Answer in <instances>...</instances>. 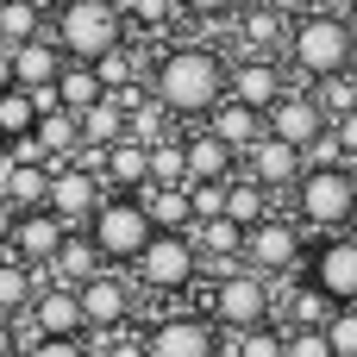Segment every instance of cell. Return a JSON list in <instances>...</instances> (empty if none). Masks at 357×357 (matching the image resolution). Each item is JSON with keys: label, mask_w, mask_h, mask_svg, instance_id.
Masks as SVG:
<instances>
[{"label": "cell", "mask_w": 357, "mask_h": 357, "mask_svg": "<svg viewBox=\"0 0 357 357\" xmlns=\"http://www.w3.org/2000/svg\"><path fill=\"white\" fill-rule=\"evenodd\" d=\"M226 69L232 63L213 44H169L151 69V94L182 119H207V107L226 100Z\"/></svg>", "instance_id": "obj_1"}, {"label": "cell", "mask_w": 357, "mask_h": 357, "mask_svg": "<svg viewBox=\"0 0 357 357\" xmlns=\"http://www.w3.org/2000/svg\"><path fill=\"white\" fill-rule=\"evenodd\" d=\"M351 50H357V31H351V19L333 13V6L301 13V19L289 25V44H282V56L295 63V75H307V82L351 69Z\"/></svg>", "instance_id": "obj_2"}, {"label": "cell", "mask_w": 357, "mask_h": 357, "mask_svg": "<svg viewBox=\"0 0 357 357\" xmlns=\"http://www.w3.org/2000/svg\"><path fill=\"white\" fill-rule=\"evenodd\" d=\"M289 195H295V220L307 232H345L357 220V182L345 163H307Z\"/></svg>", "instance_id": "obj_3"}, {"label": "cell", "mask_w": 357, "mask_h": 357, "mask_svg": "<svg viewBox=\"0 0 357 357\" xmlns=\"http://www.w3.org/2000/svg\"><path fill=\"white\" fill-rule=\"evenodd\" d=\"M50 38L63 44V56L94 63L113 44H126V6L119 0H56V25Z\"/></svg>", "instance_id": "obj_4"}, {"label": "cell", "mask_w": 357, "mask_h": 357, "mask_svg": "<svg viewBox=\"0 0 357 357\" xmlns=\"http://www.w3.org/2000/svg\"><path fill=\"white\" fill-rule=\"evenodd\" d=\"M82 232L94 238V251H100L113 270H132V264H138V251L151 245V232H157V226H151V213L138 207V195H113V188H107V201L94 207V220H88Z\"/></svg>", "instance_id": "obj_5"}, {"label": "cell", "mask_w": 357, "mask_h": 357, "mask_svg": "<svg viewBox=\"0 0 357 357\" xmlns=\"http://www.w3.org/2000/svg\"><path fill=\"white\" fill-rule=\"evenodd\" d=\"M270 314H276V282H270V276H257L251 264L220 270V282H213V295H207V320H213L220 333L264 326Z\"/></svg>", "instance_id": "obj_6"}, {"label": "cell", "mask_w": 357, "mask_h": 357, "mask_svg": "<svg viewBox=\"0 0 357 357\" xmlns=\"http://www.w3.org/2000/svg\"><path fill=\"white\" fill-rule=\"evenodd\" d=\"M307 226L295 220V213H264L257 226H245V264L257 270V276H295V270H307Z\"/></svg>", "instance_id": "obj_7"}, {"label": "cell", "mask_w": 357, "mask_h": 357, "mask_svg": "<svg viewBox=\"0 0 357 357\" xmlns=\"http://www.w3.org/2000/svg\"><path fill=\"white\" fill-rule=\"evenodd\" d=\"M138 282L151 289V295H182V289H195V276H201V251H195V238L188 232H151V245L138 251Z\"/></svg>", "instance_id": "obj_8"}, {"label": "cell", "mask_w": 357, "mask_h": 357, "mask_svg": "<svg viewBox=\"0 0 357 357\" xmlns=\"http://www.w3.org/2000/svg\"><path fill=\"white\" fill-rule=\"evenodd\" d=\"M307 282L333 301V307H357V232H320V245L307 251Z\"/></svg>", "instance_id": "obj_9"}, {"label": "cell", "mask_w": 357, "mask_h": 357, "mask_svg": "<svg viewBox=\"0 0 357 357\" xmlns=\"http://www.w3.org/2000/svg\"><path fill=\"white\" fill-rule=\"evenodd\" d=\"M144 351L151 357H226V345H220L213 320H201V314H163L144 333Z\"/></svg>", "instance_id": "obj_10"}, {"label": "cell", "mask_w": 357, "mask_h": 357, "mask_svg": "<svg viewBox=\"0 0 357 357\" xmlns=\"http://www.w3.org/2000/svg\"><path fill=\"white\" fill-rule=\"evenodd\" d=\"M107 201V182L100 176H88L82 163H63V169H50V195H44V207L69 226V232H82L88 220H94V207Z\"/></svg>", "instance_id": "obj_11"}, {"label": "cell", "mask_w": 357, "mask_h": 357, "mask_svg": "<svg viewBox=\"0 0 357 357\" xmlns=\"http://www.w3.org/2000/svg\"><path fill=\"white\" fill-rule=\"evenodd\" d=\"M333 119L320 113V100H314V88H289L270 113H264V132L270 138H282V144H295V151H307L320 132H326Z\"/></svg>", "instance_id": "obj_12"}, {"label": "cell", "mask_w": 357, "mask_h": 357, "mask_svg": "<svg viewBox=\"0 0 357 357\" xmlns=\"http://www.w3.org/2000/svg\"><path fill=\"white\" fill-rule=\"evenodd\" d=\"M301 169H307V157L295 151V144H282V138H257L251 151H238V176H251V182H264L270 195H289L295 182H301Z\"/></svg>", "instance_id": "obj_13"}, {"label": "cell", "mask_w": 357, "mask_h": 357, "mask_svg": "<svg viewBox=\"0 0 357 357\" xmlns=\"http://www.w3.org/2000/svg\"><path fill=\"white\" fill-rule=\"evenodd\" d=\"M63 238H69V226H63L50 207H25V213L13 220V232H6V251H13L19 264H31V270H50V257L63 251Z\"/></svg>", "instance_id": "obj_14"}, {"label": "cell", "mask_w": 357, "mask_h": 357, "mask_svg": "<svg viewBox=\"0 0 357 357\" xmlns=\"http://www.w3.org/2000/svg\"><path fill=\"white\" fill-rule=\"evenodd\" d=\"M31 339H82L88 333V320H82V295L69 289V282H38V301H31Z\"/></svg>", "instance_id": "obj_15"}, {"label": "cell", "mask_w": 357, "mask_h": 357, "mask_svg": "<svg viewBox=\"0 0 357 357\" xmlns=\"http://www.w3.org/2000/svg\"><path fill=\"white\" fill-rule=\"evenodd\" d=\"M232 19H238V56H282L289 25H295L282 0H251V6H238Z\"/></svg>", "instance_id": "obj_16"}, {"label": "cell", "mask_w": 357, "mask_h": 357, "mask_svg": "<svg viewBox=\"0 0 357 357\" xmlns=\"http://www.w3.org/2000/svg\"><path fill=\"white\" fill-rule=\"evenodd\" d=\"M226 94H232V100H245V107H257V113H270V107L289 94L282 56H238V63L226 69Z\"/></svg>", "instance_id": "obj_17"}, {"label": "cell", "mask_w": 357, "mask_h": 357, "mask_svg": "<svg viewBox=\"0 0 357 357\" xmlns=\"http://www.w3.org/2000/svg\"><path fill=\"white\" fill-rule=\"evenodd\" d=\"M75 295H82V320H88V333H119L126 314H132V289H126V276H113V264H107L100 276H88Z\"/></svg>", "instance_id": "obj_18"}, {"label": "cell", "mask_w": 357, "mask_h": 357, "mask_svg": "<svg viewBox=\"0 0 357 357\" xmlns=\"http://www.w3.org/2000/svg\"><path fill=\"white\" fill-rule=\"evenodd\" d=\"M63 44L50 38V31H38V38H25V44H13V82L19 88H56V75H63Z\"/></svg>", "instance_id": "obj_19"}, {"label": "cell", "mask_w": 357, "mask_h": 357, "mask_svg": "<svg viewBox=\"0 0 357 357\" xmlns=\"http://www.w3.org/2000/svg\"><path fill=\"white\" fill-rule=\"evenodd\" d=\"M188 238H195V251H201V270H207V264H213V270L245 264V226H238V220H226V213L195 220V226H188Z\"/></svg>", "instance_id": "obj_20"}, {"label": "cell", "mask_w": 357, "mask_h": 357, "mask_svg": "<svg viewBox=\"0 0 357 357\" xmlns=\"http://www.w3.org/2000/svg\"><path fill=\"white\" fill-rule=\"evenodd\" d=\"M207 132L220 138V144H232V151H251L257 138H264V113L257 107H245V100H220V107H207Z\"/></svg>", "instance_id": "obj_21"}, {"label": "cell", "mask_w": 357, "mask_h": 357, "mask_svg": "<svg viewBox=\"0 0 357 357\" xmlns=\"http://www.w3.org/2000/svg\"><path fill=\"white\" fill-rule=\"evenodd\" d=\"M44 195H50V163H25V157H13L6 151V169H0V201L6 207H44Z\"/></svg>", "instance_id": "obj_22"}, {"label": "cell", "mask_w": 357, "mask_h": 357, "mask_svg": "<svg viewBox=\"0 0 357 357\" xmlns=\"http://www.w3.org/2000/svg\"><path fill=\"white\" fill-rule=\"evenodd\" d=\"M182 151H188V182H226V176L238 169V151H232V144H220L207 126H201V132H188V138H182Z\"/></svg>", "instance_id": "obj_23"}, {"label": "cell", "mask_w": 357, "mask_h": 357, "mask_svg": "<svg viewBox=\"0 0 357 357\" xmlns=\"http://www.w3.org/2000/svg\"><path fill=\"white\" fill-rule=\"evenodd\" d=\"M107 188L113 195H138L144 182H151V144H138V138H119V144H107Z\"/></svg>", "instance_id": "obj_24"}, {"label": "cell", "mask_w": 357, "mask_h": 357, "mask_svg": "<svg viewBox=\"0 0 357 357\" xmlns=\"http://www.w3.org/2000/svg\"><path fill=\"white\" fill-rule=\"evenodd\" d=\"M138 207L151 213V226H157V232H188V226H195V201H188V182H182V188L144 182V188H138Z\"/></svg>", "instance_id": "obj_25"}, {"label": "cell", "mask_w": 357, "mask_h": 357, "mask_svg": "<svg viewBox=\"0 0 357 357\" xmlns=\"http://www.w3.org/2000/svg\"><path fill=\"white\" fill-rule=\"evenodd\" d=\"M100 270H107V257L94 251V238H88V232H69V238H63V251L50 257V270H38V276L82 289V282H88V276H100Z\"/></svg>", "instance_id": "obj_26"}, {"label": "cell", "mask_w": 357, "mask_h": 357, "mask_svg": "<svg viewBox=\"0 0 357 357\" xmlns=\"http://www.w3.org/2000/svg\"><path fill=\"white\" fill-rule=\"evenodd\" d=\"M38 270L31 264H19L13 251H0V320H25L31 314V301H38Z\"/></svg>", "instance_id": "obj_27"}, {"label": "cell", "mask_w": 357, "mask_h": 357, "mask_svg": "<svg viewBox=\"0 0 357 357\" xmlns=\"http://www.w3.org/2000/svg\"><path fill=\"white\" fill-rule=\"evenodd\" d=\"M94 75H100L107 94H126V88H138V82H151V63H144L132 44H113L107 56H94Z\"/></svg>", "instance_id": "obj_28"}, {"label": "cell", "mask_w": 357, "mask_h": 357, "mask_svg": "<svg viewBox=\"0 0 357 357\" xmlns=\"http://www.w3.org/2000/svg\"><path fill=\"white\" fill-rule=\"evenodd\" d=\"M126 138V100L119 94H100L94 107H82V144H119Z\"/></svg>", "instance_id": "obj_29"}, {"label": "cell", "mask_w": 357, "mask_h": 357, "mask_svg": "<svg viewBox=\"0 0 357 357\" xmlns=\"http://www.w3.org/2000/svg\"><path fill=\"white\" fill-rule=\"evenodd\" d=\"M107 88H100V75H94V63H63V75H56V100L69 107V113H82V107H94Z\"/></svg>", "instance_id": "obj_30"}, {"label": "cell", "mask_w": 357, "mask_h": 357, "mask_svg": "<svg viewBox=\"0 0 357 357\" xmlns=\"http://www.w3.org/2000/svg\"><path fill=\"white\" fill-rule=\"evenodd\" d=\"M264 213H270V188L232 169V182H226V220H238V226H257Z\"/></svg>", "instance_id": "obj_31"}, {"label": "cell", "mask_w": 357, "mask_h": 357, "mask_svg": "<svg viewBox=\"0 0 357 357\" xmlns=\"http://www.w3.org/2000/svg\"><path fill=\"white\" fill-rule=\"evenodd\" d=\"M38 132V100L13 82V88H0V138L6 144H19V138H31Z\"/></svg>", "instance_id": "obj_32"}, {"label": "cell", "mask_w": 357, "mask_h": 357, "mask_svg": "<svg viewBox=\"0 0 357 357\" xmlns=\"http://www.w3.org/2000/svg\"><path fill=\"white\" fill-rule=\"evenodd\" d=\"M307 88H314V100H320V113H326V119H345V113H357V75H351V69L320 75V82H307Z\"/></svg>", "instance_id": "obj_33"}, {"label": "cell", "mask_w": 357, "mask_h": 357, "mask_svg": "<svg viewBox=\"0 0 357 357\" xmlns=\"http://www.w3.org/2000/svg\"><path fill=\"white\" fill-rule=\"evenodd\" d=\"M44 31V6L38 0H0V44H25Z\"/></svg>", "instance_id": "obj_34"}, {"label": "cell", "mask_w": 357, "mask_h": 357, "mask_svg": "<svg viewBox=\"0 0 357 357\" xmlns=\"http://www.w3.org/2000/svg\"><path fill=\"white\" fill-rule=\"evenodd\" d=\"M151 182H163V188H182V182H188V151H182V138H157V144H151Z\"/></svg>", "instance_id": "obj_35"}, {"label": "cell", "mask_w": 357, "mask_h": 357, "mask_svg": "<svg viewBox=\"0 0 357 357\" xmlns=\"http://www.w3.org/2000/svg\"><path fill=\"white\" fill-rule=\"evenodd\" d=\"M326 320H333V301H326L314 282L289 289V326H326Z\"/></svg>", "instance_id": "obj_36"}, {"label": "cell", "mask_w": 357, "mask_h": 357, "mask_svg": "<svg viewBox=\"0 0 357 357\" xmlns=\"http://www.w3.org/2000/svg\"><path fill=\"white\" fill-rule=\"evenodd\" d=\"M226 357H282V333L264 320V326H245V333H232V345Z\"/></svg>", "instance_id": "obj_37"}, {"label": "cell", "mask_w": 357, "mask_h": 357, "mask_svg": "<svg viewBox=\"0 0 357 357\" xmlns=\"http://www.w3.org/2000/svg\"><path fill=\"white\" fill-rule=\"evenodd\" d=\"M282 357H333L326 326H289V333H282Z\"/></svg>", "instance_id": "obj_38"}, {"label": "cell", "mask_w": 357, "mask_h": 357, "mask_svg": "<svg viewBox=\"0 0 357 357\" xmlns=\"http://www.w3.org/2000/svg\"><path fill=\"white\" fill-rule=\"evenodd\" d=\"M326 345H333V357H357V307H333Z\"/></svg>", "instance_id": "obj_39"}, {"label": "cell", "mask_w": 357, "mask_h": 357, "mask_svg": "<svg viewBox=\"0 0 357 357\" xmlns=\"http://www.w3.org/2000/svg\"><path fill=\"white\" fill-rule=\"evenodd\" d=\"M226 182H232V176H226ZM226 182H188L195 220H213V213H226Z\"/></svg>", "instance_id": "obj_40"}, {"label": "cell", "mask_w": 357, "mask_h": 357, "mask_svg": "<svg viewBox=\"0 0 357 357\" xmlns=\"http://www.w3.org/2000/svg\"><path fill=\"white\" fill-rule=\"evenodd\" d=\"M94 357H151L144 351V333H100V345H94Z\"/></svg>", "instance_id": "obj_41"}, {"label": "cell", "mask_w": 357, "mask_h": 357, "mask_svg": "<svg viewBox=\"0 0 357 357\" xmlns=\"http://www.w3.org/2000/svg\"><path fill=\"white\" fill-rule=\"evenodd\" d=\"M182 6V19H232L245 0H176Z\"/></svg>", "instance_id": "obj_42"}, {"label": "cell", "mask_w": 357, "mask_h": 357, "mask_svg": "<svg viewBox=\"0 0 357 357\" xmlns=\"http://www.w3.org/2000/svg\"><path fill=\"white\" fill-rule=\"evenodd\" d=\"M25 357H94V351H88L82 339H31Z\"/></svg>", "instance_id": "obj_43"}, {"label": "cell", "mask_w": 357, "mask_h": 357, "mask_svg": "<svg viewBox=\"0 0 357 357\" xmlns=\"http://www.w3.org/2000/svg\"><path fill=\"white\" fill-rule=\"evenodd\" d=\"M333 138H339V151H345V163H351V157H357V113L333 119Z\"/></svg>", "instance_id": "obj_44"}, {"label": "cell", "mask_w": 357, "mask_h": 357, "mask_svg": "<svg viewBox=\"0 0 357 357\" xmlns=\"http://www.w3.org/2000/svg\"><path fill=\"white\" fill-rule=\"evenodd\" d=\"M0 357H19V339H13V320H0Z\"/></svg>", "instance_id": "obj_45"}, {"label": "cell", "mask_w": 357, "mask_h": 357, "mask_svg": "<svg viewBox=\"0 0 357 357\" xmlns=\"http://www.w3.org/2000/svg\"><path fill=\"white\" fill-rule=\"evenodd\" d=\"M0 88H13V44H0Z\"/></svg>", "instance_id": "obj_46"}, {"label": "cell", "mask_w": 357, "mask_h": 357, "mask_svg": "<svg viewBox=\"0 0 357 357\" xmlns=\"http://www.w3.org/2000/svg\"><path fill=\"white\" fill-rule=\"evenodd\" d=\"M13 220H19V207H6V201H0V251H6V232H13Z\"/></svg>", "instance_id": "obj_47"}, {"label": "cell", "mask_w": 357, "mask_h": 357, "mask_svg": "<svg viewBox=\"0 0 357 357\" xmlns=\"http://www.w3.org/2000/svg\"><path fill=\"white\" fill-rule=\"evenodd\" d=\"M282 6H326V0H282Z\"/></svg>", "instance_id": "obj_48"}, {"label": "cell", "mask_w": 357, "mask_h": 357, "mask_svg": "<svg viewBox=\"0 0 357 357\" xmlns=\"http://www.w3.org/2000/svg\"><path fill=\"white\" fill-rule=\"evenodd\" d=\"M0 169H6V138H0Z\"/></svg>", "instance_id": "obj_49"}, {"label": "cell", "mask_w": 357, "mask_h": 357, "mask_svg": "<svg viewBox=\"0 0 357 357\" xmlns=\"http://www.w3.org/2000/svg\"><path fill=\"white\" fill-rule=\"evenodd\" d=\"M345 169H351V182H357V157H351V163H345Z\"/></svg>", "instance_id": "obj_50"}, {"label": "cell", "mask_w": 357, "mask_h": 357, "mask_svg": "<svg viewBox=\"0 0 357 357\" xmlns=\"http://www.w3.org/2000/svg\"><path fill=\"white\" fill-rule=\"evenodd\" d=\"M351 75H357V50H351Z\"/></svg>", "instance_id": "obj_51"}, {"label": "cell", "mask_w": 357, "mask_h": 357, "mask_svg": "<svg viewBox=\"0 0 357 357\" xmlns=\"http://www.w3.org/2000/svg\"><path fill=\"white\" fill-rule=\"evenodd\" d=\"M38 6H44V13H50V0H38Z\"/></svg>", "instance_id": "obj_52"}, {"label": "cell", "mask_w": 357, "mask_h": 357, "mask_svg": "<svg viewBox=\"0 0 357 357\" xmlns=\"http://www.w3.org/2000/svg\"><path fill=\"white\" fill-rule=\"evenodd\" d=\"M345 6H357V0H345Z\"/></svg>", "instance_id": "obj_53"}, {"label": "cell", "mask_w": 357, "mask_h": 357, "mask_svg": "<svg viewBox=\"0 0 357 357\" xmlns=\"http://www.w3.org/2000/svg\"><path fill=\"white\" fill-rule=\"evenodd\" d=\"M351 232H357V220H351Z\"/></svg>", "instance_id": "obj_54"}]
</instances>
